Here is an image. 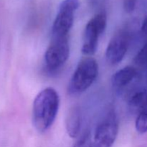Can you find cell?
I'll return each instance as SVG.
<instances>
[{
	"label": "cell",
	"mask_w": 147,
	"mask_h": 147,
	"mask_svg": "<svg viewBox=\"0 0 147 147\" xmlns=\"http://www.w3.org/2000/svg\"><path fill=\"white\" fill-rule=\"evenodd\" d=\"M137 75L136 68L133 66H126L118 70L111 78L112 86L116 89H121L129 85Z\"/></svg>",
	"instance_id": "cell-9"
},
{
	"label": "cell",
	"mask_w": 147,
	"mask_h": 147,
	"mask_svg": "<svg viewBox=\"0 0 147 147\" xmlns=\"http://www.w3.org/2000/svg\"><path fill=\"white\" fill-rule=\"evenodd\" d=\"M107 24V17L105 12H100L92 17L85 27L82 53L86 56H91L96 53L100 35L104 32Z\"/></svg>",
	"instance_id": "cell-3"
},
{
	"label": "cell",
	"mask_w": 147,
	"mask_h": 147,
	"mask_svg": "<svg viewBox=\"0 0 147 147\" xmlns=\"http://www.w3.org/2000/svg\"><path fill=\"white\" fill-rule=\"evenodd\" d=\"M135 126L138 133L142 134L147 132V108L138 115Z\"/></svg>",
	"instance_id": "cell-11"
},
{
	"label": "cell",
	"mask_w": 147,
	"mask_h": 147,
	"mask_svg": "<svg viewBox=\"0 0 147 147\" xmlns=\"http://www.w3.org/2000/svg\"><path fill=\"white\" fill-rule=\"evenodd\" d=\"M98 74V65L90 56L82 58L72 76L67 87L70 94L76 95L86 91L94 83Z\"/></svg>",
	"instance_id": "cell-2"
},
{
	"label": "cell",
	"mask_w": 147,
	"mask_h": 147,
	"mask_svg": "<svg viewBox=\"0 0 147 147\" xmlns=\"http://www.w3.org/2000/svg\"><path fill=\"white\" fill-rule=\"evenodd\" d=\"M138 0H124L123 8L126 12L131 13L135 9Z\"/></svg>",
	"instance_id": "cell-14"
},
{
	"label": "cell",
	"mask_w": 147,
	"mask_h": 147,
	"mask_svg": "<svg viewBox=\"0 0 147 147\" xmlns=\"http://www.w3.org/2000/svg\"><path fill=\"white\" fill-rule=\"evenodd\" d=\"M129 33L126 30H119L113 34L106 51V61L109 64L114 65L122 61L129 48Z\"/></svg>",
	"instance_id": "cell-7"
},
{
	"label": "cell",
	"mask_w": 147,
	"mask_h": 147,
	"mask_svg": "<svg viewBox=\"0 0 147 147\" xmlns=\"http://www.w3.org/2000/svg\"><path fill=\"white\" fill-rule=\"evenodd\" d=\"M80 6L79 0H63L59 6L52 27L53 37H67L73 25L74 16Z\"/></svg>",
	"instance_id": "cell-4"
},
{
	"label": "cell",
	"mask_w": 147,
	"mask_h": 147,
	"mask_svg": "<svg viewBox=\"0 0 147 147\" xmlns=\"http://www.w3.org/2000/svg\"><path fill=\"white\" fill-rule=\"evenodd\" d=\"M70 55L68 36L53 37L45 54V63L50 71H55L67 60Z\"/></svg>",
	"instance_id": "cell-6"
},
{
	"label": "cell",
	"mask_w": 147,
	"mask_h": 147,
	"mask_svg": "<svg viewBox=\"0 0 147 147\" xmlns=\"http://www.w3.org/2000/svg\"><path fill=\"white\" fill-rule=\"evenodd\" d=\"M73 147H93V142L90 132L86 130L75 143Z\"/></svg>",
	"instance_id": "cell-12"
},
{
	"label": "cell",
	"mask_w": 147,
	"mask_h": 147,
	"mask_svg": "<svg viewBox=\"0 0 147 147\" xmlns=\"http://www.w3.org/2000/svg\"><path fill=\"white\" fill-rule=\"evenodd\" d=\"M59 107L60 98L53 88H46L37 95L33 102L32 121L37 131L44 133L51 127Z\"/></svg>",
	"instance_id": "cell-1"
},
{
	"label": "cell",
	"mask_w": 147,
	"mask_h": 147,
	"mask_svg": "<svg viewBox=\"0 0 147 147\" xmlns=\"http://www.w3.org/2000/svg\"><path fill=\"white\" fill-rule=\"evenodd\" d=\"M134 63L139 66L147 65V42L141 48L134 57Z\"/></svg>",
	"instance_id": "cell-13"
},
{
	"label": "cell",
	"mask_w": 147,
	"mask_h": 147,
	"mask_svg": "<svg viewBox=\"0 0 147 147\" xmlns=\"http://www.w3.org/2000/svg\"><path fill=\"white\" fill-rule=\"evenodd\" d=\"M119 133V120L113 109L109 111L98 124L93 147H112Z\"/></svg>",
	"instance_id": "cell-5"
},
{
	"label": "cell",
	"mask_w": 147,
	"mask_h": 147,
	"mask_svg": "<svg viewBox=\"0 0 147 147\" xmlns=\"http://www.w3.org/2000/svg\"><path fill=\"white\" fill-rule=\"evenodd\" d=\"M142 32L144 35L147 36V14L145 16L142 25Z\"/></svg>",
	"instance_id": "cell-15"
},
{
	"label": "cell",
	"mask_w": 147,
	"mask_h": 147,
	"mask_svg": "<svg viewBox=\"0 0 147 147\" xmlns=\"http://www.w3.org/2000/svg\"><path fill=\"white\" fill-rule=\"evenodd\" d=\"M82 123V115L78 106H74L68 111L65 119V128L71 138L78 136Z\"/></svg>",
	"instance_id": "cell-8"
},
{
	"label": "cell",
	"mask_w": 147,
	"mask_h": 147,
	"mask_svg": "<svg viewBox=\"0 0 147 147\" xmlns=\"http://www.w3.org/2000/svg\"><path fill=\"white\" fill-rule=\"evenodd\" d=\"M129 106L131 112L138 113V115L147 108V92L139 90L134 93L129 100Z\"/></svg>",
	"instance_id": "cell-10"
}]
</instances>
